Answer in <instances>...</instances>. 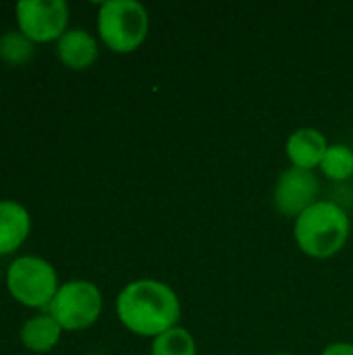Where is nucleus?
I'll use <instances>...</instances> for the list:
<instances>
[{"label":"nucleus","mask_w":353,"mask_h":355,"mask_svg":"<svg viewBox=\"0 0 353 355\" xmlns=\"http://www.w3.org/2000/svg\"><path fill=\"white\" fill-rule=\"evenodd\" d=\"M320 355H353V343L347 341H337V343H331L322 349Z\"/></svg>","instance_id":"2eb2a0df"},{"label":"nucleus","mask_w":353,"mask_h":355,"mask_svg":"<svg viewBox=\"0 0 353 355\" xmlns=\"http://www.w3.org/2000/svg\"><path fill=\"white\" fill-rule=\"evenodd\" d=\"M318 193H320V185L314 171L291 166L283 171L277 179L275 206L283 216L298 218L318 202Z\"/></svg>","instance_id":"0eeeda50"},{"label":"nucleus","mask_w":353,"mask_h":355,"mask_svg":"<svg viewBox=\"0 0 353 355\" xmlns=\"http://www.w3.org/2000/svg\"><path fill=\"white\" fill-rule=\"evenodd\" d=\"M196 339L183 327H175L152 339L150 355H196Z\"/></svg>","instance_id":"ddd939ff"},{"label":"nucleus","mask_w":353,"mask_h":355,"mask_svg":"<svg viewBox=\"0 0 353 355\" xmlns=\"http://www.w3.org/2000/svg\"><path fill=\"white\" fill-rule=\"evenodd\" d=\"M98 35L117 54L135 52L148 37L150 17L141 2L108 0L98 8Z\"/></svg>","instance_id":"7ed1b4c3"},{"label":"nucleus","mask_w":353,"mask_h":355,"mask_svg":"<svg viewBox=\"0 0 353 355\" xmlns=\"http://www.w3.org/2000/svg\"><path fill=\"white\" fill-rule=\"evenodd\" d=\"M102 306V291L92 281L73 279L58 287L46 312L62 331H83L98 322Z\"/></svg>","instance_id":"39448f33"},{"label":"nucleus","mask_w":353,"mask_h":355,"mask_svg":"<svg viewBox=\"0 0 353 355\" xmlns=\"http://www.w3.org/2000/svg\"><path fill=\"white\" fill-rule=\"evenodd\" d=\"M60 335H62V329L60 324L48 314H35L31 318H27L21 327V343L25 349L33 352V354H48L52 352L58 341H60Z\"/></svg>","instance_id":"9b49d317"},{"label":"nucleus","mask_w":353,"mask_h":355,"mask_svg":"<svg viewBox=\"0 0 353 355\" xmlns=\"http://www.w3.org/2000/svg\"><path fill=\"white\" fill-rule=\"evenodd\" d=\"M277 355H291V354H277Z\"/></svg>","instance_id":"dca6fc26"},{"label":"nucleus","mask_w":353,"mask_h":355,"mask_svg":"<svg viewBox=\"0 0 353 355\" xmlns=\"http://www.w3.org/2000/svg\"><path fill=\"white\" fill-rule=\"evenodd\" d=\"M31 233L29 210L15 200H0V256L17 252Z\"/></svg>","instance_id":"9d476101"},{"label":"nucleus","mask_w":353,"mask_h":355,"mask_svg":"<svg viewBox=\"0 0 353 355\" xmlns=\"http://www.w3.org/2000/svg\"><path fill=\"white\" fill-rule=\"evenodd\" d=\"M0 275H2V268H0Z\"/></svg>","instance_id":"f3484780"},{"label":"nucleus","mask_w":353,"mask_h":355,"mask_svg":"<svg viewBox=\"0 0 353 355\" xmlns=\"http://www.w3.org/2000/svg\"><path fill=\"white\" fill-rule=\"evenodd\" d=\"M35 52V44L27 40L19 29L4 31L0 35V58L10 67H21L31 60Z\"/></svg>","instance_id":"4468645a"},{"label":"nucleus","mask_w":353,"mask_h":355,"mask_svg":"<svg viewBox=\"0 0 353 355\" xmlns=\"http://www.w3.org/2000/svg\"><path fill=\"white\" fill-rule=\"evenodd\" d=\"M320 171L331 181H347L353 177V150L345 144H331Z\"/></svg>","instance_id":"f8f14e48"},{"label":"nucleus","mask_w":353,"mask_h":355,"mask_svg":"<svg viewBox=\"0 0 353 355\" xmlns=\"http://www.w3.org/2000/svg\"><path fill=\"white\" fill-rule=\"evenodd\" d=\"M117 316L133 335L156 339L158 335L179 327L181 304L166 283L156 279H137L119 293Z\"/></svg>","instance_id":"f257e3e1"},{"label":"nucleus","mask_w":353,"mask_h":355,"mask_svg":"<svg viewBox=\"0 0 353 355\" xmlns=\"http://www.w3.org/2000/svg\"><path fill=\"white\" fill-rule=\"evenodd\" d=\"M17 29L33 44L58 42L69 29V4L64 0H21L15 6Z\"/></svg>","instance_id":"423d86ee"},{"label":"nucleus","mask_w":353,"mask_h":355,"mask_svg":"<svg viewBox=\"0 0 353 355\" xmlns=\"http://www.w3.org/2000/svg\"><path fill=\"white\" fill-rule=\"evenodd\" d=\"M58 287L54 266L40 256H19L6 270V289L10 297L25 308L48 310Z\"/></svg>","instance_id":"20e7f679"},{"label":"nucleus","mask_w":353,"mask_h":355,"mask_svg":"<svg viewBox=\"0 0 353 355\" xmlns=\"http://www.w3.org/2000/svg\"><path fill=\"white\" fill-rule=\"evenodd\" d=\"M98 52L96 37L81 27L67 29L56 42V56L71 71H83L92 67L98 58Z\"/></svg>","instance_id":"1a4fd4ad"},{"label":"nucleus","mask_w":353,"mask_h":355,"mask_svg":"<svg viewBox=\"0 0 353 355\" xmlns=\"http://www.w3.org/2000/svg\"><path fill=\"white\" fill-rule=\"evenodd\" d=\"M352 233V220L347 212L335 202L318 200L312 208L295 218L293 237L302 254L314 260H327L337 256Z\"/></svg>","instance_id":"f03ea898"},{"label":"nucleus","mask_w":353,"mask_h":355,"mask_svg":"<svg viewBox=\"0 0 353 355\" xmlns=\"http://www.w3.org/2000/svg\"><path fill=\"white\" fill-rule=\"evenodd\" d=\"M329 146L331 144L318 129L302 127L289 135L285 152H287L291 166L304 168V171H314L316 166L322 164V158H325Z\"/></svg>","instance_id":"6e6552de"}]
</instances>
